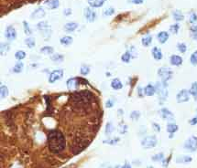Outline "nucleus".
Listing matches in <instances>:
<instances>
[{
  "label": "nucleus",
  "mask_w": 197,
  "mask_h": 168,
  "mask_svg": "<svg viewBox=\"0 0 197 168\" xmlns=\"http://www.w3.org/2000/svg\"><path fill=\"white\" fill-rule=\"evenodd\" d=\"M88 81L82 78H71L67 81V88L71 90H76L81 84H87Z\"/></svg>",
  "instance_id": "39448f33"
},
{
  "label": "nucleus",
  "mask_w": 197,
  "mask_h": 168,
  "mask_svg": "<svg viewBox=\"0 0 197 168\" xmlns=\"http://www.w3.org/2000/svg\"><path fill=\"white\" fill-rule=\"evenodd\" d=\"M63 77V70L62 69H56L53 70L49 77V82L50 83H54L55 81L61 80Z\"/></svg>",
  "instance_id": "6e6552de"
},
{
  "label": "nucleus",
  "mask_w": 197,
  "mask_h": 168,
  "mask_svg": "<svg viewBox=\"0 0 197 168\" xmlns=\"http://www.w3.org/2000/svg\"><path fill=\"white\" fill-rule=\"evenodd\" d=\"M152 126H153V128H154V130L156 131V132H158V133L160 132V126H159L158 123H155V122H154V123H152Z\"/></svg>",
  "instance_id": "864d4df0"
},
{
  "label": "nucleus",
  "mask_w": 197,
  "mask_h": 168,
  "mask_svg": "<svg viewBox=\"0 0 197 168\" xmlns=\"http://www.w3.org/2000/svg\"><path fill=\"white\" fill-rule=\"evenodd\" d=\"M191 37L194 40H197V33H191Z\"/></svg>",
  "instance_id": "bf43d9fd"
},
{
  "label": "nucleus",
  "mask_w": 197,
  "mask_h": 168,
  "mask_svg": "<svg viewBox=\"0 0 197 168\" xmlns=\"http://www.w3.org/2000/svg\"><path fill=\"white\" fill-rule=\"evenodd\" d=\"M73 38L71 37H70V36H64V37H62V38L61 39V40H60V42H61V44L62 45H63V46H69V45H71V43H73Z\"/></svg>",
  "instance_id": "5701e85b"
},
{
  "label": "nucleus",
  "mask_w": 197,
  "mask_h": 168,
  "mask_svg": "<svg viewBox=\"0 0 197 168\" xmlns=\"http://www.w3.org/2000/svg\"><path fill=\"white\" fill-rule=\"evenodd\" d=\"M171 64L173 66H180L183 64V58L178 55H172L171 57Z\"/></svg>",
  "instance_id": "ddd939ff"
},
{
  "label": "nucleus",
  "mask_w": 197,
  "mask_h": 168,
  "mask_svg": "<svg viewBox=\"0 0 197 168\" xmlns=\"http://www.w3.org/2000/svg\"><path fill=\"white\" fill-rule=\"evenodd\" d=\"M132 58V56H131V54L129 53V51L128 50L126 53H124L122 56H121V60L123 61V62H125V63H129V61H130V59Z\"/></svg>",
  "instance_id": "c756f323"
},
{
  "label": "nucleus",
  "mask_w": 197,
  "mask_h": 168,
  "mask_svg": "<svg viewBox=\"0 0 197 168\" xmlns=\"http://www.w3.org/2000/svg\"><path fill=\"white\" fill-rule=\"evenodd\" d=\"M111 87H112L114 90H120V89H122L123 84H122V82L120 81L119 79L116 78V79H114V80L111 81Z\"/></svg>",
  "instance_id": "b1692460"
},
{
  "label": "nucleus",
  "mask_w": 197,
  "mask_h": 168,
  "mask_svg": "<svg viewBox=\"0 0 197 168\" xmlns=\"http://www.w3.org/2000/svg\"><path fill=\"white\" fill-rule=\"evenodd\" d=\"M37 28H38V29L41 30V31H45V32H47V33H50V30H49L50 26H49V24H48L47 21H41L40 23H38Z\"/></svg>",
  "instance_id": "aec40b11"
},
{
  "label": "nucleus",
  "mask_w": 197,
  "mask_h": 168,
  "mask_svg": "<svg viewBox=\"0 0 197 168\" xmlns=\"http://www.w3.org/2000/svg\"><path fill=\"white\" fill-rule=\"evenodd\" d=\"M63 14H64L65 16H69V15H71V10L70 8H67V9H65V10H64Z\"/></svg>",
  "instance_id": "4d7b16f0"
},
{
  "label": "nucleus",
  "mask_w": 197,
  "mask_h": 168,
  "mask_svg": "<svg viewBox=\"0 0 197 168\" xmlns=\"http://www.w3.org/2000/svg\"><path fill=\"white\" fill-rule=\"evenodd\" d=\"M189 123H190L191 125H195V124H197V116L194 117V118H192V119H191V120L189 121Z\"/></svg>",
  "instance_id": "5fc2aeb1"
},
{
  "label": "nucleus",
  "mask_w": 197,
  "mask_h": 168,
  "mask_svg": "<svg viewBox=\"0 0 197 168\" xmlns=\"http://www.w3.org/2000/svg\"><path fill=\"white\" fill-rule=\"evenodd\" d=\"M105 134L106 135H110L113 132H114V126L112 124V122H107L105 125Z\"/></svg>",
  "instance_id": "473e14b6"
},
{
  "label": "nucleus",
  "mask_w": 197,
  "mask_h": 168,
  "mask_svg": "<svg viewBox=\"0 0 197 168\" xmlns=\"http://www.w3.org/2000/svg\"><path fill=\"white\" fill-rule=\"evenodd\" d=\"M179 28H180V26L179 24H174V25H171L170 27V31L173 34H177L178 31H179Z\"/></svg>",
  "instance_id": "de8ad7c7"
},
{
  "label": "nucleus",
  "mask_w": 197,
  "mask_h": 168,
  "mask_svg": "<svg viewBox=\"0 0 197 168\" xmlns=\"http://www.w3.org/2000/svg\"><path fill=\"white\" fill-rule=\"evenodd\" d=\"M190 94L192 95L193 99L195 101H197V82H193L191 86V89H190Z\"/></svg>",
  "instance_id": "bb28decb"
},
{
  "label": "nucleus",
  "mask_w": 197,
  "mask_h": 168,
  "mask_svg": "<svg viewBox=\"0 0 197 168\" xmlns=\"http://www.w3.org/2000/svg\"><path fill=\"white\" fill-rule=\"evenodd\" d=\"M50 60L54 62H62L63 60V56L61 54H54L50 57Z\"/></svg>",
  "instance_id": "f704fd0d"
},
{
  "label": "nucleus",
  "mask_w": 197,
  "mask_h": 168,
  "mask_svg": "<svg viewBox=\"0 0 197 168\" xmlns=\"http://www.w3.org/2000/svg\"><path fill=\"white\" fill-rule=\"evenodd\" d=\"M25 43L29 49H32L35 46V40L33 38H28L25 40Z\"/></svg>",
  "instance_id": "58836bf2"
},
{
  "label": "nucleus",
  "mask_w": 197,
  "mask_h": 168,
  "mask_svg": "<svg viewBox=\"0 0 197 168\" xmlns=\"http://www.w3.org/2000/svg\"><path fill=\"white\" fill-rule=\"evenodd\" d=\"M83 15L85 19L88 22H94L96 18V13L91 7H85L83 11Z\"/></svg>",
  "instance_id": "9d476101"
},
{
  "label": "nucleus",
  "mask_w": 197,
  "mask_h": 168,
  "mask_svg": "<svg viewBox=\"0 0 197 168\" xmlns=\"http://www.w3.org/2000/svg\"><path fill=\"white\" fill-rule=\"evenodd\" d=\"M118 131H119V133H120L121 134H126V133H127V131H128V126H127L126 124H124V123H121V124L119 125V129H118Z\"/></svg>",
  "instance_id": "49530a36"
},
{
  "label": "nucleus",
  "mask_w": 197,
  "mask_h": 168,
  "mask_svg": "<svg viewBox=\"0 0 197 168\" xmlns=\"http://www.w3.org/2000/svg\"><path fill=\"white\" fill-rule=\"evenodd\" d=\"M0 50H1V55L4 56V54L7 53V52L9 50V45L7 44V43H2V44H1V49H0Z\"/></svg>",
  "instance_id": "37998d69"
},
{
  "label": "nucleus",
  "mask_w": 197,
  "mask_h": 168,
  "mask_svg": "<svg viewBox=\"0 0 197 168\" xmlns=\"http://www.w3.org/2000/svg\"><path fill=\"white\" fill-rule=\"evenodd\" d=\"M185 150H187L188 152H191V153H193L197 150V137L192 135L191 137H189L185 143H184V145H183Z\"/></svg>",
  "instance_id": "423d86ee"
},
{
  "label": "nucleus",
  "mask_w": 197,
  "mask_h": 168,
  "mask_svg": "<svg viewBox=\"0 0 197 168\" xmlns=\"http://www.w3.org/2000/svg\"><path fill=\"white\" fill-rule=\"evenodd\" d=\"M77 28H78V24L75 22H69V23L65 24V26H64V29L68 32H73Z\"/></svg>",
  "instance_id": "4be33fe9"
},
{
  "label": "nucleus",
  "mask_w": 197,
  "mask_h": 168,
  "mask_svg": "<svg viewBox=\"0 0 197 168\" xmlns=\"http://www.w3.org/2000/svg\"><path fill=\"white\" fill-rule=\"evenodd\" d=\"M92 99H93V94L88 90L77 91L71 95V100H73V102L76 106L79 107H85L88 104H90Z\"/></svg>",
  "instance_id": "f03ea898"
},
{
  "label": "nucleus",
  "mask_w": 197,
  "mask_h": 168,
  "mask_svg": "<svg viewBox=\"0 0 197 168\" xmlns=\"http://www.w3.org/2000/svg\"><path fill=\"white\" fill-rule=\"evenodd\" d=\"M119 141H120L119 138H114V139H109V140H105V141H104V143L110 144V145H114V144H117Z\"/></svg>",
  "instance_id": "79ce46f5"
},
{
  "label": "nucleus",
  "mask_w": 197,
  "mask_h": 168,
  "mask_svg": "<svg viewBox=\"0 0 197 168\" xmlns=\"http://www.w3.org/2000/svg\"><path fill=\"white\" fill-rule=\"evenodd\" d=\"M90 72V67L87 65H82L81 69H80V73L83 76H86L87 74H89Z\"/></svg>",
  "instance_id": "c9c22d12"
},
{
  "label": "nucleus",
  "mask_w": 197,
  "mask_h": 168,
  "mask_svg": "<svg viewBox=\"0 0 197 168\" xmlns=\"http://www.w3.org/2000/svg\"><path fill=\"white\" fill-rule=\"evenodd\" d=\"M157 138L156 136L154 135H150V136H147L145 137L144 139L142 140L141 142V145L143 148H146V149H149V148H153L157 145Z\"/></svg>",
  "instance_id": "0eeeda50"
},
{
  "label": "nucleus",
  "mask_w": 197,
  "mask_h": 168,
  "mask_svg": "<svg viewBox=\"0 0 197 168\" xmlns=\"http://www.w3.org/2000/svg\"><path fill=\"white\" fill-rule=\"evenodd\" d=\"M172 16H173V19H175L176 21H182L184 18L183 15L182 14L180 10H174L172 12Z\"/></svg>",
  "instance_id": "393cba45"
},
{
  "label": "nucleus",
  "mask_w": 197,
  "mask_h": 168,
  "mask_svg": "<svg viewBox=\"0 0 197 168\" xmlns=\"http://www.w3.org/2000/svg\"><path fill=\"white\" fill-rule=\"evenodd\" d=\"M190 62H191L192 65H193V66H197V50H195V51L191 55Z\"/></svg>",
  "instance_id": "4c0bfd02"
},
{
  "label": "nucleus",
  "mask_w": 197,
  "mask_h": 168,
  "mask_svg": "<svg viewBox=\"0 0 197 168\" xmlns=\"http://www.w3.org/2000/svg\"><path fill=\"white\" fill-rule=\"evenodd\" d=\"M189 21L191 22V23H195V22H197V15L195 14V13H191V15H190V18H189Z\"/></svg>",
  "instance_id": "09e8293b"
},
{
  "label": "nucleus",
  "mask_w": 197,
  "mask_h": 168,
  "mask_svg": "<svg viewBox=\"0 0 197 168\" xmlns=\"http://www.w3.org/2000/svg\"><path fill=\"white\" fill-rule=\"evenodd\" d=\"M115 13V9L113 7H107L104 10V16H112L113 14Z\"/></svg>",
  "instance_id": "a19ab883"
},
{
  "label": "nucleus",
  "mask_w": 197,
  "mask_h": 168,
  "mask_svg": "<svg viewBox=\"0 0 197 168\" xmlns=\"http://www.w3.org/2000/svg\"><path fill=\"white\" fill-rule=\"evenodd\" d=\"M155 92H156L155 86H153L152 84H148L144 88V95L146 96H152L155 94Z\"/></svg>",
  "instance_id": "2eb2a0df"
},
{
  "label": "nucleus",
  "mask_w": 197,
  "mask_h": 168,
  "mask_svg": "<svg viewBox=\"0 0 197 168\" xmlns=\"http://www.w3.org/2000/svg\"><path fill=\"white\" fill-rule=\"evenodd\" d=\"M53 51H54V49H53L52 47H50V46H45L42 49H41V52L46 55H50L53 53Z\"/></svg>",
  "instance_id": "72a5a7b5"
},
{
  "label": "nucleus",
  "mask_w": 197,
  "mask_h": 168,
  "mask_svg": "<svg viewBox=\"0 0 197 168\" xmlns=\"http://www.w3.org/2000/svg\"><path fill=\"white\" fill-rule=\"evenodd\" d=\"M48 146L53 154H60L65 148L64 135L59 130H52L48 134Z\"/></svg>",
  "instance_id": "f257e3e1"
},
{
  "label": "nucleus",
  "mask_w": 197,
  "mask_h": 168,
  "mask_svg": "<svg viewBox=\"0 0 197 168\" xmlns=\"http://www.w3.org/2000/svg\"><path fill=\"white\" fill-rule=\"evenodd\" d=\"M46 5L50 9H55L59 7V0H48Z\"/></svg>",
  "instance_id": "a878e982"
},
{
  "label": "nucleus",
  "mask_w": 197,
  "mask_h": 168,
  "mask_svg": "<svg viewBox=\"0 0 197 168\" xmlns=\"http://www.w3.org/2000/svg\"><path fill=\"white\" fill-rule=\"evenodd\" d=\"M148 168H153L152 166H150V167H148Z\"/></svg>",
  "instance_id": "680f3d73"
},
{
  "label": "nucleus",
  "mask_w": 197,
  "mask_h": 168,
  "mask_svg": "<svg viewBox=\"0 0 197 168\" xmlns=\"http://www.w3.org/2000/svg\"><path fill=\"white\" fill-rule=\"evenodd\" d=\"M192 157L188 156V155H181L178 156L176 158V163L178 164H188L190 162H192Z\"/></svg>",
  "instance_id": "a211bd4d"
},
{
  "label": "nucleus",
  "mask_w": 197,
  "mask_h": 168,
  "mask_svg": "<svg viewBox=\"0 0 197 168\" xmlns=\"http://www.w3.org/2000/svg\"><path fill=\"white\" fill-rule=\"evenodd\" d=\"M44 16H45V11H44L43 7L37 8L31 14V17L32 18H42Z\"/></svg>",
  "instance_id": "f3484780"
},
{
  "label": "nucleus",
  "mask_w": 197,
  "mask_h": 168,
  "mask_svg": "<svg viewBox=\"0 0 197 168\" xmlns=\"http://www.w3.org/2000/svg\"><path fill=\"white\" fill-rule=\"evenodd\" d=\"M15 58L17 60H22L26 58V52L23 51V50H19L17 51L16 54H15Z\"/></svg>",
  "instance_id": "7c9ffc66"
},
{
  "label": "nucleus",
  "mask_w": 197,
  "mask_h": 168,
  "mask_svg": "<svg viewBox=\"0 0 197 168\" xmlns=\"http://www.w3.org/2000/svg\"><path fill=\"white\" fill-rule=\"evenodd\" d=\"M138 96H139V97H143V96H144V89L142 90L141 87H138Z\"/></svg>",
  "instance_id": "603ef678"
},
{
  "label": "nucleus",
  "mask_w": 197,
  "mask_h": 168,
  "mask_svg": "<svg viewBox=\"0 0 197 168\" xmlns=\"http://www.w3.org/2000/svg\"><path fill=\"white\" fill-rule=\"evenodd\" d=\"M129 2L133 3V4H136V5H139V4H142L144 2V0H129Z\"/></svg>",
  "instance_id": "3c124183"
},
{
  "label": "nucleus",
  "mask_w": 197,
  "mask_h": 168,
  "mask_svg": "<svg viewBox=\"0 0 197 168\" xmlns=\"http://www.w3.org/2000/svg\"><path fill=\"white\" fill-rule=\"evenodd\" d=\"M155 89L159 95V103H163L168 97V84L166 82L158 81L155 85Z\"/></svg>",
  "instance_id": "7ed1b4c3"
},
{
  "label": "nucleus",
  "mask_w": 197,
  "mask_h": 168,
  "mask_svg": "<svg viewBox=\"0 0 197 168\" xmlns=\"http://www.w3.org/2000/svg\"><path fill=\"white\" fill-rule=\"evenodd\" d=\"M23 69H24L23 62H17L14 66V68H13V72H15V73H20V72H22Z\"/></svg>",
  "instance_id": "cd10ccee"
},
{
  "label": "nucleus",
  "mask_w": 197,
  "mask_h": 168,
  "mask_svg": "<svg viewBox=\"0 0 197 168\" xmlns=\"http://www.w3.org/2000/svg\"><path fill=\"white\" fill-rule=\"evenodd\" d=\"M5 36H6V38H7L9 41L14 40L17 38V32H16V29L14 28V27L8 26V27L7 28Z\"/></svg>",
  "instance_id": "f8f14e48"
},
{
  "label": "nucleus",
  "mask_w": 197,
  "mask_h": 168,
  "mask_svg": "<svg viewBox=\"0 0 197 168\" xmlns=\"http://www.w3.org/2000/svg\"><path fill=\"white\" fill-rule=\"evenodd\" d=\"M152 42V37L150 34H147L146 36H144L141 40V43L144 47H149Z\"/></svg>",
  "instance_id": "412c9836"
},
{
  "label": "nucleus",
  "mask_w": 197,
  "mask_h": 168,
  "mask_svg": "<svg viewBox=\"0 0 197 168\" xmlns=\"http://www.w3.org/2000/svg\"><path fill=\"white\" fill-rule=\"evenodd\" d=\"M120 166L119 165H115V166H111V167H109V168H119Z\"/></svg>",
  "instance_id": "052dcab7"
},
{
  "label": "nucleus",
  "mask_w": 197,
  "mask_h": 168,
  "mask_svg": "<svg viewBox=\"0 0 197 168\" xmlns=\"http://www.w3.org/2000/svg\"><path fill=\"white\" fill-rule=\"evenodd\" d=\"M190 31L191 33H197V25H192L190 28Z\"/></svg>",
  "instance_id": "6e6d98bb"
},
{
  "label": "nucleus",
  "mask_w": 197,
  "mask_h": 168,
  "mask_svg": "<svg viewBox=\"0 0 197 168\" xmlns=\"http://www.w3.org/2000/svg\"><path fill=\"white\" fill-rule=\"evenodd\" d=\"M177 48H178V50L180 51L181 53H185L186 50H187V47L184 43H179L177 45Z\"/></svg>",
  "instance_id": "c03bdc74"
},
{
  "label": "nucleus",
  "mask_w": 197,
  "mask_h": 168,
  "mask_svg": "<svg viewBox=\"0 0 197 168\" xmlns=\"http://www.w3.org/2000/svg\"><path fill=\"white\" fill-rule=\"evenodd\" d=\"M158 75L160 78V81L167 83L168 81H170L172 78V71H171V69L170 68L162 67V68L159 69Z\"/></svg>",
  "instance_id": "20e7f679"
},
{
  "label": "nucleus",
  "mask_w": 197,
  "mask_h": 168,
  "mask_svg": "<svg viewBox=\"0 0 197 168\" xmlns=\"http://www.w3.org/2000/svg\"><path fill=\"white\" fill-rule=\"evenodd\" d=\"M159 114H160V116H162V118L163 120H165V121L171 122V121L174 120V116H173L172 113L170 110H168L166 108H162V110H160L159 111Z\"/></svg>",
  "instance_id": "9b49d317"
},
{
  "label": "nucleus",
  "mask_w": 197,
  "mask_h": 168,
  "mask_svg": "<svg viewBox=\"0 0 197 168\" xmlns=\"http://www.w3.org/2000/svg\"><path fill=\"white\" fill-rule=\"evenodd\" d=\"M23 25H24V31H25V34L28 35V36L31 35V34H32V30H31V28H29L28 22H27V21H23Z\"/></svg>",
  "instance_id": "ea45409f"
},
{
  "label": "nucleus",
  "mask_w": 197,
  "mask_h": 168,
  "mask_svg": "<svg viewBox=\"0 0 197 168\" xmlns=\"http://www.w3.org/2000/svg\"><path fill=\"white\" fill-rule=\"evenodd\" d=\"M121 168H131V164H130L129 163L126 162V163H125V164H124Z\"/></svg>",
  "instance_id": "13d9d810"
},
{
  "label": "nucleus",
  "mask_w": 197,
  "mask_h": 168,
  "mask_svg": "<svg viewBox=\"0 0 197 168\" xmlns=\"http://www.w3.org/2000/svg\"><path fill=\"white\" fill-rule=\"evenodd\" d=\"M8 95V89L7 86L5 85H2L1 87H0V96H1V98H6L7 96Z\"/></svg>",
  "instance_id": "2f4dec72"
},
{
  "label": "nucleus",
  "mask_w": 197,
  "mask_h": 168,
  "mask_svg": "<svg viewBox=\"0 0 197 168\" xmlns=\"http://www.w3.org/2000/svg\"><path fill=\"white\" fill-rule=\"evenodd\" d=\"M157 38H158V40H159V43L164 44L169 39V33L166 32V31H162V32H159L158 34Z\"/></svg>",
  "instance_id": "4468645a"
},
{
  "label": "nucleus",
  "mask_w": 197,
  "mask_h": 168,
  "mask_svg": "<svg viewBox=\"0 0 197 168\" xmlns=\"http://www.w3.org/2000/svg\"><path fill=\"white\" fill-rule=\"evenodd\" d=\"M178 131V125L175 123H168L167 125V132L170 134H174Z\"/></svg>",
  "instance_id": "c85d7f7f"
},
{
  "label": "nucleus",
  "mask_w": 197,
  "mask_h": 168,
  "mask_svg": "<svg viewBox=\"0 0 197 168\" xmlns=\"http://www.w3.org/2000/svg\"><path fill=\"white\" fill-rule=\"evenodd\" d=\"M151 53H152V56H153V58L156 60H160L162 59V50H160L159 48H157V47H154L153 49H152V50H151Z\"/></svg>",
  "instance_id": "dca6fc26"
},
{
  "label": "nucleus",
  "mask_w": 197,
  "mask_h": 168,
  "mask_svg": "<svg viewBox=\"0 0 197 168\" xmlns=\"http://www.w3.org/2000/svg\"><path fill=\"white\" fill-rule=\"evenodd\" d=\"M139 117H140V113H139V111H133L132 113H130V118L133 121H137Z\"/></svg>",
  "instance_id": "a18cd8bd"
},
{
  "label": "nucleus",
  "mask_w": 197,
  "mask_h": 168,
  "mask_svg": "<svg viewBox=\"0 0 197 168\" xmlns=\"http://www.w3.org/2000/svg\"><path fill=\"white\" fill-rule=\"evenodd\" d=\"M114 104H115V101H114L113 99L107 100L106 102H105V106H106L107 108H112V107L114 106Z\"/></svg>",
  "instance_id": "8fccbe9b"
},
{
  "label": "nucleus",
  "mask_w": 197,
  "mask_h": 168,
  "mask_svg": "<svg viewBox=\"0 0 197 168\" xmlns=\"http://www.w3.org/2000/svg\"><path fill=\"white\" fill-rule=\"evenodd\" d=\"M176 100L179 103H183V102H186L190 100V95H189V91L185 89L179 91V93L176 96Z\"/></svg>",
  "instance_id": "1a4fd4ad"
},
{
  "label": "nucleus",
  "mask_w": 197,
  "mask_h": 168,
  "mask_svg": "<svg viewBox=\"0 0 197 168\" xmlns=\"http://www.w3.org/2000/svg\"><path fill=\"white\" fill-rule=\"evenodd\" d=\"M91 7H100L105 2V0H87Z\"/></svg>",
  "instance_id": "6ab92c4d"
},
{
  "label": "nucleus",
  "mask_w": 197,
  "mask_h": 168,
  "mask_svg": "<svg viewBox=\"0 0 197 168\" xmlns=\"http://www.w3.org/2000/svg\"><path fill=\"white\" fill-rule=\"evenodd\" d=\"M151 160L154 161V162H160V161H163V160H164V155H163V153H159V154L155 155L154 156H152Z\"/></svg>",
  "instance_id": "e433bc0d"
}]
</instances>
